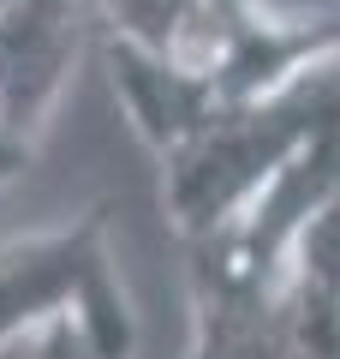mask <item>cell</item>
<instances>
[{
  "label": "cell",
  "mask_w": 340,
  "mask_h": 359,
  "mask_svg": "<svg viewBox=\"0 0 340 359\" xmlns=\"http://www.w3.org/2000/svg\"><path fill=\"white\" fill-rule=\"evenodd\" d=\"M0 359H101L96 335L84 330V318H54L42 330L6 335L0 341Z\"/></svg>",
  "instance_id": "cell-4"
},
{
  "label": "cell",
  "mask_w": 340,
  "mask_h": 359,
  "mask_svg": "<svg viewBox=\"0 0 340 359\" xmlns=\"http://www.w3.org/2000/svg\"><path fill=\"white\" fill-rule=\"evenodd\" d=\"M90 0H13L0 13V186L36 156V138L78 60V18Z\"/></svg>",
  "instance_id": "cell-3"
},
{
  "label": "cell",
  "mask_w": 340,
  "mask_h": 359,
  "mask_svg": "<svg viewBox=\"0 0 340 359\" xmlns=\"http://www.w3.org/2000/svg\"><path fill=\"white\" fill-rule=\"evenodd\" d=\"M340 120V54L245 108L215 114L162 156V204L185 240L227 228L281 168H292Z\"/></svg>",
  "instance_id": "cell-1"
},
{
  "label": "cell",
  "mask_w": 340,
  "mask_h": 359,
  "mask_svg": "<svg viewBox=\"0 0 340 359\" xmlns=\"http://www.w3.org/2000/svg\"><path fill=\"white\" fill-rule=\"evenodd\" d=\"M292 269L340 294V198H334V204H328L323 216H316L311 228L299 233V252H292Z\"/></svg>",
  "instance_id": "cell-5"
},
{
  "label": "cell",
  "mask_w": 340,
  "mask_h": 359,
  "mask_svg": "<svg viewBox=\"0 0 340 359\" xmlns=\"http://www.w3.org/2000/svg\"><path fill=\"white\" fill-rule=\"evenodd\" d=\"M54 318H84L101 359L138 353V311L108 245V204L24 240H0V341Z\"/></svg>",
  "instance_id": "cell-2"
}]
</instances>
